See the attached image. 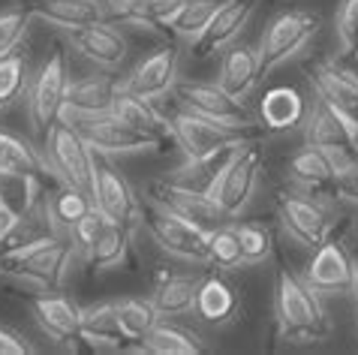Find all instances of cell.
Segmentation results:
<instances>
[{
	"instance_id": "cell-1",
	"label": "cell",
	"mask_w": 358,
	"mask_h": 355,
	"mask_svg": "<svg viewBox=\"0 0 358 355\" xmlns=\"http://www.w3.org/2000/svg\"><path fill=\"white\" fill-rule=\"evenodd\" d=\"M76 259V244L66 235H48L24 247L0 253V280L24 292H61Z\"/></svg>"
},
{
	"instance_id": "cell-2",
	"label": "cell",
	"mask_w": 358,
	"mask_h": 355,
	"mask_svg": "<svg viewBox=\"0 0 358 355\" xmlns=\"http://www.w3.org/2000/svg\"><path fill=\"white\" fill-rule=\"evenodd\" d=\"M274 317L280 338L292 343H316L331 331L322 295L310 289L304 277H295L289 271H277Z\"/></svg>"
},
{
	"instance_id": "cell-3",
	"label": "cell",
	"mask_w": 358,
	"mask_h": 355,
	"mask_svg": "<svg viewBox=\"0 0 358 355\" xmlns=\"http://www.w3.org/2000/svg\"><path fill=\"white\" fill-rule=\"evenodd\" d=\"M259 175H262V151L253 142H244L226 154V160L211 178V184H208V196L220 205V211L229 220H235L250 205Z\"/></svg>"
},
{
	"instance_id": "cell-4",
	"label": "cell",
	"mask_w": 358,
	"mask_h": 355,
	"mask_svg": "<svg viewBox=\"0 0 358 355\" xmlns=\"http://www.w3.org/2000/svg\"><path fill=\"white\" fill-rule=\"evenodd\" d=\"M169 133H172V139L184 151L187 163H205V160H214V157L229 154L238 145L250 142L253 130L217 124V121H208V117L196 115V112L181 108V112H175V117L169 121Z\"/></svg>"
},
{
	"instance_id": "cell-5",
	"label": "cell",
	"mask_w": 358,
	"mask_h": 355,
	"mask_svg": "<svg viewBox=\"0 0 358 355\" xmlns=\"http://www.w3.org/2000/svg\"><path fill=\"white\" fill-rule=\"evenodd\" d=\"M320 27H322V18L316 13H307V9H286V13H277L271 22L265 24L259 45H256L262 75L280 70L286 61H292L295 55H301L304 48L310 45V39L320 34Z\"/></svg>"
},
{
	"instance_id": "cell-6",
	"label": "cell",
	"mask_w": 358,
	"mask_h": 355,
	"mask_svg": "<svg viewBox=\"0 0 358 355\" xmlns=\"http://www.w3.org/2000/svg\"><path fill=\"white\" fill-rule=\"evenodd\" d=\"M66 87H69V57H66V48L57 45L48 55V61L39 66V73L31 75L27 94H24L27 124H31V133L39 136V139L48 133V126L55 121H61Z\"/></svg>"
},
{
	"instance_id": "cell-7",
	"label": "cell",
	"mask_w": 358,
	"mask_h": 355,
	"mask_svg": "<svg viewBox=\"0 0 358 355\" xmlns=\"http://www.w3.org/2000/svg\"><path fill=\"white\" fill-rule=\"evenodd\" d=\"M142 220L148 223L154 241L160 244V250L175 256L181 262H190V265H208V232L202 226L190 223L187 217L175 214L172 208H166L163 202H157L148 196L145 199V208H142Z\"/></svg>"
},
{
	"instance_id": "cell-8",
	"label": "cell",
	"mask_w": 358,
	"mask_h": 355,
	"mask_svg": "<svg viewBox=\"0 0 358 355\" xmlns=\"http://www.w3.org/2000/svg\"><path fill=\"white\" fill-rule=\"evenodd\" d=\"M43 157L45 166L52 169L64 184H73L78 190L91 193L94 187V151L91 145L82 139V133L76 130L69 121H55L43 136Z\"/></svg>"
},
{
	"instance_id": "cell-9",
	"label": "cell",
	"mask_w": 358,
	"mask_h": 355,
	"mask_svg": "<svg viewBox=\"0 0 358 355\" xmlns=\"http://www.w3.org/2000/svg\"><path fill=\"white\" fill-rule=\"evenodd\" d=\"M175 100L181 103L187 112H196L217 124H229V126H244V130H256L259 121L253 117V112L244 106V100H235L232 94H226L217 82H181L172 87Z\"/></svg>"
},
{
	"instance_id": "cell-10",
	"label": "cell",
	"mask_w": 358,
	"mask_h": 355,
	"mask_svg": "<svg viewBox=\"0 0 358 355\" xmlns=\"http://www.w3.org/2000/svg\"><path fill=\"white\" fill-rule=\"evenodd\" d=\"M277 217H280L283 232L301 247L313 250L331 235V211L325 208V196L280 193Z\"/></svg>"
},
{
	"instance_id": "cell-11",
	"label": "cell",
	"mask_w": 358,
	"mask_h": 355,
	"mask_svg": "<svg viewBox=\"0 0 358 355\" xmlns=\"http://www.w3.org/2000/svg\"><path fill=\"white\" fill-rule=\"evenodd\" d=\"M91 199L108 220L136 226L142 220V199L136 196L133 184L124 178V172L112 163V157L96 154L94 157V187Z\"/></svg>"
},
{
	"instance_id": "cell-12",
	"label": "cell",
	"mask_w": 358,
	"mask_h": 355,
	"mask_svg": "<svg viewBox=\"0 0 358 355\" xmlns=\"http://www.w3.org/2000/svg\"><path fill=\"white\" fill-rule=\"evenodd\" d=\"M73 126L82 133V139L91 145L94 154H106V157L142 154V151H151V147L163 145V142H157L154 136L138 133V130H133L130 124L117 121L112 112L99 115V117H85V121H76Z\"/></svg>"
},
{
	"instance_id": "cell-13",
	"label": "cell",
	"mask_w": 358,
	"mask_h": 355,
	"mask_svg": "<svg viewBox=\"0 0 358 355\" xmlns=\"http://www.w3.org/2000/svg\"><path fill=\"white\" fill-rule=\"evenodd\" d=\"M178 75H181V52H178V45L166 43L157 52L142 57L121 87L127 94H136L142 100L154 103L160 96L172 94V87L178 85Z\"/></svg>"
},
{
	"instance_id": "cell-14",
	"label": "cell",
	"mask_w": 358,
	"mask_h": 355,
	"mask_svg": "<svg viewBox=\"0 0 358 355\" xmlns=\"http://www.w3.org/2000/svg\"><path fill=\"white\" fill-rule=\"evenodd\" d=\"M355 259L341 241L325 238L320 247H313V259L304 268V283L320 295H350L352 289Z\"/></svg>"
},
{
	"instance_id": "cell-15",
	"label": "cell",
	"mask_w": 358,
	"mask_h": 355,
	"mask_svg": "<svg viewBox=\"0 0 358 355\" xmlns=\"http://www.w3.org/2000/svg\"><path fill=\"white\" fill-rule=\"evenodd\" d=\"M313 94L328 103L358 133V73L343 64L322 61L310 70Z\"/></svg>"
},
{
	"instance_id": "cell-16",
	"label": "cell",
	"mask_w": 358,
	"mask_h": 355,
	"mask_svg": "<svg viewBox=\"0 0 358 355\" xmlns=\"http://www.w3.org/2000/svg\"><path fill=\"white\" fill-rule=\"evenodd\" d=\"M148 196L157 202H163L166 208H172L175 214L187 217L190 223L202 226L205 232H211L229 220V217L220 211V205H217L205 190H196V187H187V184H178V181H157Z\"/></svg>"
},
{
	"instance_id": "cell-17",
	"label": "cell",
	"mask_w": 358,
	"mask_h": 355,
	"mask_svg": "<svg viewBox=\"0 0 358 355\" xmlns=\"http://www.w3.org/2000/svg\"><path fill=\"white\" fill-rule=\"evenodd\" d=\"M117 94H121V82L112 75H82L76 82L69 78L61 117L76 124V121H85V117L108 115Z\"/></svg>"
},
{
	"instance_id": "cell-18",
	"label": "cell",
	"mask_w": 358,
	"mask_h": 355,
	"mask_svg": "<svg viewBox=\"0 0 358 355\" xmlns=\"http://www.w3.org/2000/svg\"><path fill=\"white\" fill-rule=\"evenodd\" d=\"M253 13H256V0H220V6L211 15L205 34L193 43V55L211 57L217 52H223V48H229L241 36L244 27L250 24Z\"/></svg>"
},
{
	"instance_id": "cell-19",
	"label": "cell",
	"mask_w": 358,
	"mask_h": 355,
	"mask_svg": "<svg viewBox=\"0 0 358 355\" xmlns=\"http://www.w3.org/2000/svg\"><path fill=\"white\" fill-rule=\"evenodd\" d=\"M69 45H73L85 61L99 66V70H117V66L127 61V52H130L124 34L108 22L78 27V31L69 34Z\"/></svg>"
},
{
	"instance_id": "cell-20",
	"label": "cell",
	"mask_w": 358,
	"mask_h": 355,
	"mask_svg": "<svg viewBox=\"0 0 358 355\" xmlns=\"http://www.w3.org/2000/svg\"><path fill=\"white\" fill-rule=\"evenodd\" d=\"M31 313L39 325V331L55 343L78 340V322H82V307L73 304L61 292H36L31 298Z\"/></svg>"
},
{
	"instance_id": "cell-21",
	"label": "cell",
	"mask_w": 358,
	"mask_h": 355,
	"mask_svg": "<svg viewBox=\"0 0 358 355\" xmlns=\"http://www.w3.org/2000/svg\"><path fill=\"white\" fill-rule=\"evenodd\" d=\"M94 274L106 271H133L136 268V247H133V226L106 220L103 232L96 235L91 253L85 256Z\"/></svg>"
},
{
	"instance_id": "cell-22",
	"label": "cell",
	"mask_w": 358,
	"mask_h": 355,
	"mask_svg": "<svg viewBox=\"0 0 358 355\" xmlns=\"http://www.w3.org/2000/svg\"><path fill=\"white\" fill-rule=\"evenodd\" d=\"M259 78H262L259 55H256L253 45L232 43L229 48H223L220 73H217V85H220L226 94H232L235 100H247V96L256 91Z\"/></svg>"
},
{
	"instance_id": "cell-23",
	"label": "cell",
	"mask_w": 358,
	"mask_h": 355,
	"mask_svg": "<svg viewBox=\"0 0 358 355\" xmlns=\"http://www.w3.org/2000/svg\"><path fill=\"white\" fill-rule=\"evenodd\" d=\"M193 313L208 325H229L238 319L241 313V298H238L235 286L226 283L220 274H205L196 286V301H193Z\"/></svg>"
},
{
	"instance_id": "cell-24",
	"label": "cell",
	"mask_w": 358,
	"mask_h": 355,
	"mask_svg": "<svg viewBox=\"0 0 358 355\" xmlns=\"http://www.w3.org/2000/svg\"><path fill=\"white\" fill-rule=\"evenodd\" d=\"M307 117V100L301 91L289 85L268 87L259 100V126L268 133H289L298 130Z\"/></svg>"
},
{
	"instance_id": "cell-25",
	"label": "cell",
	"mask_w": 358,
	"mask_h": 355,
	"mask_svg": "<svg viewBox=\"0 0 358 355\" xmlns=\"http://www.w3.org/2000/svg\"><path fill=\"white\" fill-rule=\"evenodd\" d=\"M31 15L73 34L78 27L106 22L108 6L106 0H31Z\"/></svg>"
},
{
	"instance_id": "cell-26",
	"label": "cell",
	"mask_w": 358,
	"mask_h": 355,
	"mask_svg": "<svg viewBox=\"0 0 358 355\" xmlns=\"http://www.w3.org/2000/svg\"><path fill=\"white\" fill-rule=\"evenodd\" d=\"M199 280H202L199 274H175L169 268H160L157 277H154V292H151V301H154L157 313H160L163 319L193 313Z\"/></svg>"
},
{
	"instance_id": "cell-27",
	"label": "cell",
	"mask_w": 358,
	"mask_h": 355,
	"mask_svg": "<svg viewBox=\"0 0 358 355\" xmlns=\"http://www.w3.org/2000/svg\"><path fill=\"white\" fill-rule=\"evenodd\" d=\"M289 178L298 190L307 196H334L337 175H334L322 147L304 145L301 151H295L289 160Z\"/></svg>"
},
{
	"instance_id": "cell-28",
	"label": "cell",
	"mask_w": 358,
	"mask_h": 355,
	"mask_svg": "<svg viewBox=\"0 0 358 355\" xmlns=\"http://www.w3.org/2000/svg\"><path fill=\"white\" fill-rule=\"evenodd\" d=\"M304 145L313 147H346L355 145V130L334 112L328 103H322L320 96L313 100V106H307L304 117Z\"/></svg>"
},
{
	"instance_id": "cell-29",
	"label": "cell",
	"mask_w": 358,
	"mask_h": 355,
	"mask_svg": "<svg viewBox=\"0 0 358 355\" xmlns=\"http://www.w3.org/2000/svg\"><path fill=\"white\" fill-rule=\"evenodd\" d=\"M78 340H85L91 349H130L115 319V301L82 307V322H78Z\"/></svg>"
},
{
	"instance_id": "cell-30",
	"label": "cell",
	"mask_w": 358,
	"mask_h": 355,
	"mask_svg": "<svg viewBox=\"0 0 358 355\" xmlns=\"http://www.w3.org/2000/svg\"><path fill=\"white\" fill-rule=\"evenodd\" d=\"M142 352H154V355H202L205 343L196 331L181 328V325L160 319L151 331L145 334V340L138 343Z\"/></svg>"
},
{
	"instance_id": "cell-31",
	"label": "cell",
	"mask_w": 358,
	"mask_h": 355,
	"mask_svg": "<svg viewBox=\"0 0 358 355\" xmlns=\"http://www.w3.org/2000/svg\"><path fill=\"white\" fill-rule=\"evenodd\" d=\"M48 172L45 157L39 147L22 139L13 130L0 126V175H43Z\"/></svg>"
},
{
	"instance_id": "cell-32",
	"label": "cell",
	"mask_w": 358,
	"mask_h": 355,
	"mask_svg": "<svg viewBox=\"0 0 358 355\" xmlns=\"http://www.w3.org/2000/svg\"><path fill=\"white\" fill-rule=\"evenodd\" d=\"M45 208H48V217H52L55 229L69 238L73 226L94 208V199L87 190H78V187L61 181V187H57L52 196H45Z\"/></svg>"
},
{
	"instance_id": "cell-33",
	"label": "cell",
	"mask_w": 358,
	"mask_h": 355,
	"mask_svg": "<svg viewBox=\"0 0 358 355\" xmlns=\"http://www.w3.org/2000/svg\"><path fill=\"white\" fill-rule=\"evenodd\" d=\"M112 115L117 117V121L130 124L133 130L154 136L157 142H163V136L169 133V124L160 117V112L154 108V103L142 100V96H136V94H127L124 87H121V94H117L115 103H112Z\"/></svg>"
},
{
	"instance_id": "cell-34",
	"label": "cell",
	"mask_w": 358,
	"mask_h": 355,
	"mask_svg": "<svg viewBox=\"0 0 358 355\" xmlns=\"http://www.w3.org/2000/svg\"><path fill=\"white\" fill-rule=\"evenodd\" d=\"M115 319H117V328H121L124 340L136 343V352H142L138 343L145 340V334L163 317L157 313L151 298H121V301H115Z\"/></svg>"
},
{
	"instance_id": "cell-35",
	"label": "cell",
	"mask_w": 358,
	"mask_h": 355,
	"mask_svg": "<svg viewBox=\"0 0 358 355\" xmlns=\"http://www.w3.org/2000/svg\"><path fill=\"white\" fill-rule=\"evenodd\" d=\"M208 265H214V268L220 271H238L244 265V253H241V241H238L235 235V226H217V229L208 232Z\"/></svg>"
},
{
	"instance_id": "cell-36",
	"label": "cell",
	"mask_w": 358,
	"mask_h": 355,
	"mask_svg": "<svg viewBox=\"0 0 358 355\" xmlns=\"http://www.w3.org/2000/svg\"><path fill=\"white\" fill-rule=\"evenodd\" d=\"M27 61L18 52L0 57V115H6L22 96L27 94Z\"/></svg>"
},
{
	"instance_id": "cell-37",
	"label": "cell",
	"mask_w": 358,
	"mask_h": 355,
	"mask_svg": "<svg viewBox=\"0 0 358 355\" xmlns=\"http://www.w3.org/2000/svg\"><path fill=\"white\" fill-rule=\"evenodd\" d=\"M217 6H220V0H187L181 6V13L175 15V22L169 24V31H172L178 39H184L187 45H193L196 39L205 34L211 15L217 13Z\"/></svg>"
},
{
	"instance_id": "cell-38",
	"label": "cell",
	"mask_w": 358,
	"mask_h": 355,
	"mask_svg": "<svg viewBox=\"0 0 358 355\" xmlns=\"http://www.w3.org/2000/svg\"><path fill=\"white\" fill-rule=\"evenodd\" d=\"M235 235L241 241V253H244V265H259L265 262L274 250V238H271V229L265 223H256V220H247V223H238L235 226Z\"/></svg>"
},
{
	"instance_id": "cell-39",
	"label": "cell",
	"mask_w": 358,
	"mask_h": 355,
	"mask_svg": "<svg viewBox=\"0 0 358 355\" xmlns=\"http://www.w3.org/2000/svg\"><path fill=\"white\" fill-rule=\"evenodd\" d=\"M187 0H145L142 9L130 18V24H138V27H154V31H160V27H169L175 22V15L181 13V6Z\"/></svg>"
},
{
	"instance_id": "cell-40",
	"label": "cell",
	"mask_w": 358,
	"mask_h": 355,
	"mask_svg": "<svg viewBox=\"0 0 358 355\" xmlns=\"http://www.w3.org/2000/svg\"><path fill=\"white\" fill-rule=\"evenodd\" d=\"M31 9H6V13H0V57L15 52L18 43L24 39L27 34V22H31Z\"/></svg>"
},
{
	"instance_id": "cell-41",
	"label": "cell",
	"mask_w": 358,
	"mask_h": 355,
	"mask_svg": "<svg viewBox=\"0 0 358 355\" xmlns=\"http://www.w3.org/2000/svg\"><path fill=\"white\" fill-rule=\"evenodd\" d=\"M106 220L108 217L103 214L94 205L91 211H87L82 220H78L76 226H73V232H69V238H73V244H76V253H82V256H87L91 253V247H94V241H96V235L103 232V226H106Z\"/></svg>"
},
{
	"instance_id": "cell-42",
	"label": "cell",
	"mask_w": 358,
	"mask_h": 355,
	"mask_svg": "<svg viewBox=\"0 0 358 355\" xmlns=\"http://www.w3.org/2000/svg\"><path fill=\"white\" fill-rule=\"evenodd\" d=\"M334 27H337V36H341V45L346 52L350 43H352V36H355V31H358V0H343V3L337 6Z\"/></svg>"
},
{
	"instance_id": "cell-43",
	"label": "cell",
	"mask_w": 358,
	"mask_h": 355,
	"mask_svg": "<svg viewBox=\"0 0 358 355\" xmlns=\"http://www.w3.org/2000/svg\"><path fill=\"white\" fill-rule=\"evenodd\" d=\"M34 347L27 343L22 334H15V331H9L0 325V355H31Z\"/></svg>"
},
{
	"instance_id": "cell-44",
	"label": "cell",
	"mask_w": 358,
	"mask_h": 355,
	"mask_svg": "<svg viewBox=\"0 0 358 355\" xmlns=\"http://www.w3.org/2000/svg\"><path fill=\"white\" fill-rule=\"evenodd\" d=\"M334 196L343 202H350V205H358V166L334 181Z\"/></svg>"
},
{
	"instance_id": "cell-45",
	"label": "cell",
	"mask_w": 358,
	"mask_h": 355,
	"mask_svg": "<svg viewBox=\"0 0 358 355\" xmlns=\"http://www.w3.org/2000/svg\"><path fill=\"white\" fill-rule=\"evenodd\" d=\"M108 6H112V13H115V18H121V22H130V18L142 9V3L145 0H106Z\"/></svg>"
},
{
	"instance_id": "cell-46",
	"label": "cell",
	"mask_w": 358,
	"mask_h": 355,
	"mask_svg": "<svg viewBox=\"0 0 358 355\" xmlns=\"http://www.w3.org/2000/svg\"><path fill=\"white\" fill-rule=\"evenodd\" d=\"M13 220H15V211L9 208L6 202H0V241H3V235L9 232V226H13Z\"/></svg>"
},
{
	"instance_id": "cell-47",
	"label": "cell",
	"mask_w": 358,
	"mask_h": 355,
	"mask_svg": "<svg viewBox=\"0 0 358 355\" xmlns=\"http://www.w3.org/2000/svg\"><path fill=\"white\" fill-rule=\"evenodd\" d=\"M350 295L355 298V310H358V259H355V271H352V289H350Z\"/></svg>"
},
{
	"instance_id": "cell-48",
	"label": "cell",
	"mask_w": 358,
	"mask_h": 355,
	"mask_svg": "<svg viewBox=\"0 0 358 355\" xmlns=\"http://www.w3.org/2000/svg\"><path fill=\"white\" fill-rule=\"evenodd\" d=\"M346 55H350V57H355V61H358V31H355V36H352L350 48H346Z\"/></svg>"
},
{
	"instance_id": "cell-49",
	"label": "cell",
	"mask_w": 358,
	"mask_h": 355,
	"mask_svg": "<svg viewBox=\"0 0 358 355\" xmlns=\"http://www.w3.org/2000/svg\"><path fill=\"white\" fill-rule=\"evenodd\" d=\"M355 151H358V133H355Z\"/></svg>"
},
{
	"instance_id": "cell-50",
	"label": "cell",
	"mask_w": 358,
	"mask_h": 355,
	"mask_svg": "<svg viewBox=\"0 0 358 355\" xmlns=\"http://www.w3.org/2000/svg\"><path fill=\"white\" fill-rule=\"evenodd\" d=\"M0 202H3V199H0Z\"/></svg>"
}]
</instances>
